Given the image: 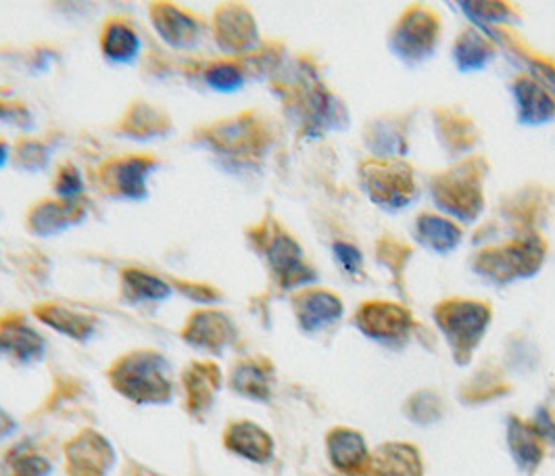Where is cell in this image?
I'll use <instances>...</instances> for the list:
<instances>
[{
  "label": "cell",
  "mask_w": 555,
  "mask_h": 476,
  "mask_svg": "<svg viewBox=\"0 0 555 476\" xmlns=\"http://www.w3.org/2000/svg\"><path fill=\"white\" fill-rule=\"evenodd\" d=\"M113 387L137 403H164L171 397L167 362L153 351L121 358L112 370Z\"/></svg>",
  "instance_id": "cell-1"
},
{
  "label": "cell",
  "mask_w": 555,
  "mask_h": 476,
  "mask_svg": "<svg viewBox=\"0 0 555 476\" xmlns=\"http://www.w3.org/2000/svg\"><path fill=\"white\" fill-rule=\"evenodd\" d=\"M151 169L153 162L146 157H121L107 162L101 168V180L112 195L142 198L146 195V176Z\"/></svg>",
  "instance_id": "cell-2"
},
{
  "label": "cell",
  "mask_w": 555,
  "mask_h": 476,
  "mask_svg": "<svg viewBox=\"0 0 555 476\" xmlns=\"http://www.w3.org/2000/svg\"><path fill=\"white\" fill-rule=\"evenodd\" d=\"M153 26L173 49H193L201 40V22L173 4H153Z\"/></svg>",
  "instance_id": "cell-3"
},
{
  "label": "cell",
  "mask_w": 555,
  "mask_h": 476,
  "mask_svg": "<svg viewBox=\"0 0 555 476\" xmlns=\"http://www.w3.org/2000/svg\"><path fill=\"white\" fill-rule=\"evenodd\" d=\"M67 458L74 476H105L112 468L115 453L101 435L88 430L69 443Z\"/></svg>",
  "instance_id": "cell-4"
},
{
  "label": "cell",
  "mask_w": 555,
  "mask_h": 476,
  "mask_svg": "<svg viewBox=\"0 0 555 476\" xmlns=\"http://www.w3.org/2000/svg\"><path fill=\"white\" fill-rule=\"evenodd\" d=\"M0 356L17 362H34L44 356V338L20 318L0 322Z\"/></svg>",
  "instance_id": "cell-5"
},
{
  "label": "cell",
  "mask_w": 555,
  "mask_h": 476,
  "mask_svg": "<svg viewBox=\"0 0 555 476\" xmlns=\"http://www.w3.org/2000/svg\"><path fill=\"white\" fill-rule=\"evenodd\" d=\"M184 338L201 349H222L232 338V324L220 311H196L184 329Z\"/></svg>",
  "instance_id": "cell-6"
},
{
  "label": "cell",
  "mask_w": 555,
  "mask_h": 476,
  "mask_svg": "<svg viewBox=\"0 0 555 476\" xmlns=\"http://www.w3.org/2000/svg\"><path fill=\"white\" fill-rule=\"evenodd\" d=\"M225 448L247 458L250 462H266L274 451V443L270 435L257 424L236 422L225 433Z\"/></svg>",
  "instance_id": "cell-7"
},
{
  "label": "cell",
  "mask_w": 555,
  "mask_h": 476,
  "mask_svg": "<svg viewBox=\"0 0 555 476\" xmlns=\"http://www.w3.org/2000/svg\"><path fill=\"white\" fill-rule=\"evenodd\" d=\"M101 49L113 63H132L140 51L139 34L124 20H109L101 31Z\"/></svg>",
  "instance_id": "cell-8"
},
{
  "label": "cell",
  "mask_w": 555,
  "mask_h": 476,
  "mask_svg": "<svg viewBox=\"0 0 555 476\" xmlns=\"http://www.w3.org/2000/svg\"><path fill=\"white\" fill-rule=\"evenodd\" d=\"M36 316L51 329H55L61 335L72 336L76 340H88L94 335V318L86 316L82 311H74V309L55 306V304H47L36 308Z\"/></svg>",
  "instance_id": "cell-9"
},
{
  "label": "cell",
  "mask_w": 555,
  "mask_h": 476,
  "mask_svg": "<svg viewBox=\"0 0 555 476\" xmlns=\"http://www.w3.org/2000/svg\"><path fill=\"white\" fill-rule=\"evenodd\" d=\"M220 385V372L214 364H193L186 374H184V387H186V397H189V408L191 412H205L211 401L214 393L218 391Z\"/></svg>",
  "instance_id": "cell-10"
},
{
  "label": "cell",
  "mask_w": 555,
  "mask_h": 476,
  "mask_svg": "<svg viewBox=\"0 0 555 476\" xmlns=\"http://www.w3.org/2000/svg\"><path fill=\"white\" fill-rule=\"evenodd\" d=\"M255 36V26L245 11L236 7H228V11H220L218 15V40L225 51H241L249 49Z\"/></svg>",
  "instance_id": "cell-11"
},
{
  "label": "cell",
  "mask_w": 555,
  "mask_h": 476,
  "mask_svg": "<svg viewBox=\"0 0 555 476\" xmlns=\"http://www.w3.org/2000/svg\"><path fill=\"white\" fill-rule=\"evenodd\" d=\"M297 313L306 331H318L340 316V304L331 293H307L297 301Z\"/></svg>",
  "instance_id": "cell-12"
},
{
  "label": "cell",
  "mask_w": 555,
  "mask_h": 476,
  "mask_svg": "<svg viewBox=\"0 0 555 476\" xmlns=\"http://www.w3.org/2000/svg\"><path fill=\"white\" fill-rule=\"evenodd\" d=\"M453 308H455L453 311L444 316L447 333L453 335L457 343H474V338L485 329L487 311L470 304H460Z\"/></svg>",
  "instance_id": "cell-13"
},
{
  "label": "cell",
  "mask_w": 555,
  "mask_h": 476,
  "mask_svg": "<svg viewBox=\"0 0 555 476\" xmlns=\"http://www.w3.org/2000/svg\"><path fill=\"white\" fill-rule=\"evenodd\" d=\"M360 322L367 335H399L408 326V313L395 306H370L361 311Z\"/></svg>",
  "instance_id": "cell-14"
},
{
  "label": "cell",
  "mask_w": 555,
  "mask_h": 476,
  "mask_svg": "<svg viewBox=\"0 0 555 476\" xmlns=\"http://www.w3.org/2000/svg\"><path fill=\"white\" fill-rule=\"evenodd\" d=\"M270 259H272V266L282 281L288 282V284L306 281V266L301 263L299 249L291 239L278 236L276 241L272 243Z\"/></svg>",
  "instance_id": "cell-15"
},
{
  "label": "cell",
  "mask_w": 555,
  "mask_h": 476,
  "mask_svg": "<svg viewBox=\"0 0 555 476\" xmlns=\"http://www.w3.org/2000/svg\"><path fill=\"white\" fill-rule=\"evenodd\" d=\"M124 286L128 291V295L132 299H140V301H159V299H167V295L171 293L166 282L159 281L157 276L144 272V270H126L124 276Z\"/></svg>",
  "instance_id": "cell-16"
},
{
  "label": "cell",
  "mask_w": 555,
  "mask_h": 476,
  "mask_svg": "<svg viewBox=\"0 0 555 476\" xmlns=\"http://www.w3.org/2000/svg\"><path fill=\"white\" fill-rule=\"evenodd\" d=\"M331 455L338 468L349 471L363 460L365 446H363L360 435H356L351 430H336L331 437Z\"/></svg>",
  "instance_id": "cell-17"
},
{
  "label": "cell",
  "mask_w": 555,
  "mask_h": 476,
  "mask_svg": "<svg viewBox=\"0 0 555 476\" xmlns=\"http://www.w3.org/2000/svg\"><path fill=\"white\" fill-rule=\"evenodd\" d=\"M232 387L243 395L266 399L268 395V378L266 374L253 364L238 365L232 376Z\"/></svg>",
  "instance_id": "cell-18"
},
{
  "label": "cell",
  "mask_w": 555,
  "mask_h": 476,
  "mask_svg": "<svg viewBox=\"0 0 555 476\" xmlns=\"http://www.w3.org/2000/svg\"><path fill=\"white\" fill-rule=\"evenodd\" d=\"M205 80L218 92H234L243 86V74L234 63H214L205 72Z\"/></svg>",
  "instance_id": "cell-19"
},
{
  "label": "cell",
  "mask_w": 555,
  "mask_h": 476,
  "mask_svg": "<svg viewBox=\"0 0 555 476\" xmlns=\"http://www.w3.org/2000/svg\"><path fill=\"white\" fill-rule=\"evenodd\" d=\"M49 473H51V464L36 453L17 455L11 462V476H47Z\"/></svg>",
  "instance_id": "cell-20"
},
{
  "label": "cell",
  "mask_w": 555,
  "mask_h": 476,
  "mask_svg": "<svg viewBox=\"0 0 555 476\" xmlns=\"http://www.w3.org/2000/svg\"><path fill=\"white\" fill-rule=\"evenodd\" d=\"M82 180H80V173L78 169L67 166V168L61 169L59 178H56L55 191L63 198H76L82 191Z\"/></svg>",
  "instance_id": "cell-21"
},
{
  "label": "cell",
  "mask_w": 555,
  "mask_h": 476,
  "mask_svg": "<svg viewBox=\"0 0 555 476\" xmlns=\"http://www.w3.org/2000/svg\"><path fill=\"white\" fill-rule=\"evenodd\" d=\"M336 257L340 259V263H343L347 270H356V268H360V252H358V249H353V247H349V245H336Z\"/></svg>",
  "instance_id": "cell-22"
},
{
  "label": "cell",
  "mask_w": 555,
  "mask_h": 476,
  "mask_svg": "<svg viewBox=\"0 0 555 476\" xmlns=\"http://www.w3.org/2000/svg\"><path fill=\"white\" fill-rule=\"evenodd\" d=\"M15 430V422L11 421L2 410H0V439L11 435Z\"/></svg>",
  "instance_id": "cell-23"
},
{
  "label": "cell",
  "mask_w": 555,
  "mask_h": 476,
  "mask_svg": "<svg viewBox=\"0 0 555 476\" xmlns=\"http://www.w3.org/2000/svg\"><path fill=\"white\" fill-rule=\"evenodd\" d=\"M7 157H9V149H7V144H4V141H0V168L4 166Z\"/></svg>",
  "instance_id": "cell-24"
}]
</instances>
